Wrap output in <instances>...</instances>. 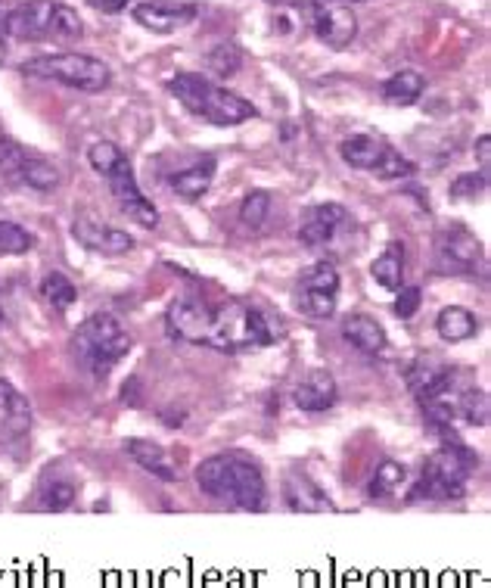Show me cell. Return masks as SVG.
<instances>
[{"instance_id": "37", "label": "cell", "mask_w": 491, "mask_h": 588, "mask_svg": "<svg viewBox=\"0 0 491 588\" xmlns=\"http://www.w3.org/2000/svg\"><path fill=\"white\" fill-rule=\"evenodd\" d=\"M206 66L215 75H234L243 66V53L237 44H218L209 56H206Z\"/></svg>"}, {"instance_id": "28", "label": "cell", "mask_w": 491, "mask_h": 588, "mask_svg": "<svg viewBox=\"0 0 491 588\" xmlns=\"http://www.w3.org/2000/svg\"><path fill=\"white\" fill-rule=\"evenodd\" d=\"M370 274H373V280H377L383 290L398 293L401 290V277H404V246L401 243H389L383 249V256H377V262L370 265Z\"/></svg>"}, {"instance_id": "15", "label": "cell", "mask_w": 491, "mask_h": 588, "mask_svg": "<svg viewBox=\"0 0 491 588\" xmlns=\"http://www.w3.org/2000/svg\"><path fill=\"white\" fill-rule=\"evenodd\" d=\"M50 13L53 0H28V4L13 7L7 16V35L16 41H47Z\"/></svg>"}, {"instance_id": "43", "label": "cell", "mask_w": 491, "mask_h": 588, "mask_svg": "<svg viewBox=\"0 0 491 588\" xmlns=\"http://www.w3.org/2000/svg\"><path fill=\"white\" fill-rule=\"evenodd\" d=\"M122 402L131 405V408L140 405V399H137V380H134V377H131V380L125 383V389H122Z\"/></svg>"}, {"instance_id": "38", "label": "cell", "mask_w": 491, "mask_h": 588, "mask_svg": "<svg viewBox=\"0 0 491 588\" xmlns=\"http://www.w3.org/2000/svg\"><path fill=\"white\" fill-rule=\"evenodd\" d=\"M125 153L119 150V147H115V144H109V140H97V144L88 150V162H91V168H94V172L97 175H109L112 172V168L115 165H119V159H122Z\"/></svg>"}, {"instance_id": "26", "label": "cell", "mask_w": 491, "mask_h": 588, "mask_svg": "<svg viewBox=\"0 0 491 588\" xmlns=\"http://www.w3.org/2000/svg\"><path fill=\"white\" fill-rule=\"evenodd\" d=\"M209 88H212V81L206 75H193V72H181L168 81V91L178 97V103L193 112V116H199L202 112V103H206L209 97Z\"/></svg>"}, {"instance_id": "17", "label": "cell", "mask_w": 491, "mask_h": 588, "mask_svg": "<svg viewBox=\"0 0 491 588\" xmlns=\"http://www.w3.org/2000/svg\"><path fill=\"white\" fill-rule=\"evenodd\" d=\"M196 4H137L134 19L153 35H171L181 32L184 25L196 19Z\"/></svg>"}, {"instance_id": "31", "label": "cell", "mask_w": 491, "mask_h": 588, "mask_svg": "<svg viewBox=\"0 0 491 588\" xmlns=\"http://www.w3.org/2000/svg\"><path fill=\"white\" fill-rule=\"evenodd\" d=\"M41 296L56 308V312H66V308L78 299L75 293V284L63 274V271H50L44 280H41Z\"/></svg>"}, {"instance_id": "35", "label": "cell", "mask_w": 491, "mask_h": 588, "mask_svg": "<svg viewBox=\"0 0 491 588\" xmlns=\"http://www.w3.org/2000/svg\"><path fill=\"white\" fill-rule=\"evenodd\" d=\"M268 212H271V193L268 190H252L240 206V221L246 224L249 231H258L265 224Z\"/></svg>"}, {"instance_id": "19", "label": "cell", "mask_w": 491, "mask_h": 588, "mask_svg": "<svg viewBox=\"0 0 491 588\" xmlns=\"http://www.w3.org/2000/svg\"><path fill=\"white\" fill-rule=\"evenodd\" d=\"M283 498H286V508L296 511V514H327V511L336 508V504L330 501V495L321 486H317L314 480L302 476V473L286 476Z\"/></svg>"}, {"instance_id": "40", "label": "cell", "mask_w": 491, "mask_h": 588, "mask_svg": "<svg viewBox=\"0 0 491 588\" xmlns=\"http://www.w3.org/2000/svg\"><path fill=\"white\" fill-rule=\"evenodd\" d=\"M420 302H423L420 287H404V290H398L395 315H398V318H414V315H417V308H420Z\"/></svg>"}, {"instance_id": "41", "label": "cell", "mask_w": 491, "mask_h": 588, "mask_svg": "<svg viewBox=\"0 0 491 588\" xmlns=\"http://www.w3.org/2000/svg\"><path fill=\"white\" fill-rule=\"evenodd\" d=\"M476 159H479V172L488 175L491 172V137L488 134L476 140Z\"/></svg>"}, {"instance_id": "21", "label": "cell", "mask_w": 491, "mask_h": 588, "mask_svg": "<svg viewBox=\"0 0 491 588\" xmlns=\"http://www.w3.org/2000/svg\"><path fill=\"white\" fill-rule=\"evenodd\" d=\"M342 336H345V343H352L364 355H380L389 343L383 324L370 315H349L342 321Z\"/></svg>"}, {"instance_id": "34", "label": "cell", "mask_w": 491, "mask_h": 588, "mask_svg": "<svg viewBox=\"0 0 491 588\" xmlns=\"http://www.w3.org/2000/svg\"><path fill=\"white\" fill-rule=\"evenodd\" d=\"M373 178H380V181H401V178H411L417 172V165L408 159V156H401L398 150H383L380 162L370 168Z\"/></svg>"}, {"instance_id": "3", "label": "cell", "mask_w": 491, "mask_h": 588, "mask_svg": "<svg viewBox=\"0 0 491 588\" xmlns=\"http://www.w3.org/2000/svg\"><path fill=\"white\" fill-rule=\"evenodd\" d=\"M131 333L122 327L115 315L97 312L88 321H81L72 336V352L78 364H84L97 380H103L115 364L131 352Z\"/></svg>"}, {"instance_id": "30", "label": "cell", "mask_w": 491, "mask_h": 588, "mask_svg": "<svg viewBox=\"0 0 491 588\" xmlns=\"http://www.w3.org/2000/svg\"><path fill=\"white\" fill-rule=\"evenodd\" d=\"M81 35H84V22H81V16H78L72 7L56 4V0H53V13H50V32H47V41H56V44H75Z\"/></svg>"}, {"instance_id": "22", "label": "cell", "mask_w": 491, "mask_h": 588, "mask_svg": "<svg viewBox=\"0 0 491 588\" xmlns=\"http://www.w3.org/2000/svg\"><path fill=\"white\" fill-rule=\"evenodd\" d=\"M215 181V159L206 156L193 162L190 168H184V172H178L175 178H171V190H175L178 196H184L187 203H196L202 193H206Z\"/></svg>"}, {"instance_id": "24", "label": "cell", "mask_w": 491, "mask_h": 588, "mask_svg": "<svg viewBox=\"0 0 491 588\" xmlns=\"http://www.w3.org/2000/svg\"><path fill=\"white\" fill-rule=\"evenodd\" d=\"M0 424H4L13 436L25 433L32 427V408L22 399V392L0 377Z\"/></svg>"}, {"instance_id": "20", "label": "cell", "mask_w": 491, "mask_h": 588, "mask_svg": "<svg viewBox=\"0 0 491 588\" xmlns=\"http://www.w3.org/2000/svg\"><path fill=\"white\" fill-rule=\"evenodd\" d=\"M125 452H128V458H131L137 467H143L147 473H153L156 480H162V483H175V480H178V470H175V464H171V458L165 455V448H162L159 442L131 436V439H125Z\"/></svg>"}, {"instance_id": "8", "label": "cell", "mask_w": 491, "mask_h": 588, "mask_svg": "<svg viewBox=\"0 0 491 588\" xmlns=\"http://www.w3.org/2000/svg\"><path fill=\"white\" fill-rule=\"evenodd\" d=\"M165 330L175 336V340H184V343H193V346H206L209 330H212V305L196 299V296L175 299L165 312Z\"/></svg>"}, {"instance_id": "27", "label": "cell", "mask_w": 491, "mask_h": 588, "mask_svg": "<svg viewBox=\"0 0 491 588\" xmlns=\"http://www.w3.org/2000/svg\"><path fill=\"white\" fill-rule=\"evenodd\" d=\"M423 91H426V81L414 69H401L392 78H386V84H383V97L392 106H411L423 97Z\"/></svg>"}, {"instance_id": "23", "label": "cell", "mask_w": 491, "mask_h": 588, "mask_svg": "<svg viewBox=\"0 0 491 588\" xmlns=\"http://www.w3.org/2000/svg\"><path fill=\"white\" fill-rule=\"evenodd\" d=\"M436 330H439V336L445 343H464V340H473V336L479 333V318L464 305H448L436 318Z\"/></svg>"}, {"instance_id": "29", "label": "cell", "mask_w": 491, "mask_h": 588, "mask_svg": "<svg viewBox=\"0 0 491 588\" xmlns=\"http://www.w3.org/2000/svg\"><path fill=\"white\" fill-rule=\"evenodd\" d=\"M454 411L457 420H467L470 427H488V417H491V405L485 389H460L454 392Z\"/></svg>"}, {"instance_id": "10", "label": "cell", "mask_w": 491, "mask_h": 588, "mask_svg": "<svg viewBox=\"0 0 491 588\" xmlns=\"http://www.w3.org/2000/svg\"><path fill=\"white\" fill-rule=\"evenodd\" d=\"M311 28L321 44L330 50H345L358 35V19L352 7H311Z\"/></svg>"}, {"instance_id": "1", "label": "cell", "mask_w": 491, "mask_h": 588, "mask_svg": "<svg viewBox=\"0 0 491 588\" xmlns=\"http://www.w3.org/2000/svg\"><path fill=\"white\" fill-rule=\"evenodd\" d=\"M196 486L209 498L227 504L234 511L258 514L265 511V476L249 458L227 452V455H212L196 467Z\"/></svg>"}, {"instance_id": "6", "label": "cell", "mask_w": 491, "mask_h": 588, "mask_svg": "<svg viewBox=\"0 0 491 588\" xmlns=\"http://www.w3.org/2000/svg\"><path fill=\"white\" fill-rule=\"evenodd\" d=\"M339 271L333 262H314L299 280V308L311 318H330L336 312Z\"/></svg>"}, {"instance_id": "33", "label": "cell", "mask_w": 491, "mask_h": 588, "mask_svg": "<svg viewBox=\"0 0 491 588\" xmlns=\"http://www.w3.org/2000/svg\"><path fill=\"white\" fill-rule=\"evenodd\" d=\"M35 249V237L22 224L0 218V256H28Z\"/></svg>"}, {"instance_id": "45", "label": "cell", "mask_w": 491, "mask_h": 588, "mask_svg": "<svg viewBox=\"0 0 491 588\" xmlns=\"http://www.w3.org/2000/svg\"><path fill=\"white\" fill-rule=\"evenodd\" d=\"M349 4H364V0H349Z\"/></svg>"}, {"instance_id": "32", "label": "cell", "mask_w": 491, "mask_h": 588, "mask_svg": "<svg viewBox=\"0 0 491 588\" xmlns=\"http://www.w3.org/2000/svg\"><path fill=\"white\" fill-rule=\"evenodd\" d=\"M404 464H398V461H383L380 467H377V473L370 476V486H367V495L370 498H389V495H395V489L404 483Z\"/></svg>"}, {"instance_id": "11", "label": "cell", "mask_w": 491, "mask_h": 588, "mask_svg": "<svg viewBox=\"0 0 491 588\" xmlns=\"http://www.w3.org/2000/svg\"><path fill=\"white\" fill-rule=\"evenodd\" d=\"M0 165L10 168L22 184H28L32 190H41V193H50L56 184H60V172H56L50 162H44L38 156H28L16 144H0Z\"/></svg>"}, {"instance_id": "7", "label": "cell", "mask_w": 491, "mask_h": 588, "mask_svg": "<svg viewBox=\"0 0 491 588\" xmlns=\"http://www.w3.org/2000/svg\"><path fill=\"white\" fill-rule=\"evenodd\" d=\"M106 181H109V190L115 196V203H119V209L131 221H137L140 228H150V231L159 228V209L137 187V178H134V168H131V159L128 156L119 159V165H115L112 172L106 175Z\"/></svg>"}, {"instance_id": "2", "label": "cell", "mask_w": 491, "mask_h": 588, "mask_svg": "<svg viewBox=\"0 0 491 588\" xmlns=\"http://www.w3.org/2000/svg\"><path fill=\"white\" fill-rule=\"evenodd\" d=\"M280 327L249 302L240 299H227L218 308H212V330H209V343L218 352H255L265 349L277 340Z\"/></svg>"}, {"instance_id": "12", "label": "cell", "mask_w": 491, "mask_h": 588, "mask_svg": "<svg viewBox=\"0 0 491 588\" xmlns=\"http://www.w3.org/2000/svg\"><path fill=\"white\" fill-rule=\"evenodd\" d=\"M72 237L84 249H91V252H97V256H106V259L125 256V252L134 249V237L128 231L109 228V224H100V221H91V218H78L72 224Z\"/></svg>"}, {"instance_id": "36", "label": "cell", "mask_w": 491, "mask_h": 588, "mask_svg": "<svg viewBox=\"0 0 491 588\" xmlns=\"http://www.w3.org/2000/svg\"><path fill=\"white\" fill-rule=\"evenodd\" d=\"M72 501H75V486H72L69 480H53V483H47L44 492H41L44 511H53V514L69 511V508H72Z\"/></svg>"}, {"instance_id": "39", "label": "cell", "mask_w": 491, "mask_h": 588, "mask_svg": "<svg viewBox=\"0 0 491 588\" xmlns=\"http://www.w3.org/2000/svg\"><path fill=\"white\" fill-rule=\"evenodd\" d=\"M488 190V175L482 172H464V175H457L451 181V196L454 200H476V196H482Z\"/></svg>"}, {"instance_id": "4", "label": "cell", "mask_w": 491, "mask_h": 588, "mask_svg": "<svg viewBox=\"0 0 491 588\" xmlns=\"http://www.w3.org/2000/svg\"><path fill=\"white\" fill-rule=\"evenodd\" d=\"M479 467V455L464 442H448L432 455L411 489V501H460L467 495L470 473Z\"/></svg>"}, {"instance_id": "25", "label": "cell", "mask_w": 491, "mask_h": 588, "mask_svg": "<svg viewBox=\"0 0 491 588\" xmlns=\"http://www.w3.org/2000/svg\"><path fill=\"white\" fill-rule=\"evenodd\" d=\"M386 144L380 137H370V134H355V137H345L339 144V156L345 165L361 168V172H370L373 165L380 162Z\"/></svg>"}, {"instance_id": "5", "label": "cell", "mask_w": 491, "mask_h": 588, "mask_svg": "<svg viewBox=\"0 0 491 588\" xmlns=\"http://www.w3.org/2000/svg\"><path fill=\"white\" fill-rule=\"evenodd\" d=\"M19 72L32 78L60 81L66 88L88 91V94L109 88V81H112L109 66L88 53H44V56H35V60H25Z\"/></svg>"}, {"instance_id": "13", "label": "cell", "mask_w": 491, "mask_h": 588, "mask_svg": "<svg viewBox=\"0 0 491 588\" xmlns=\"http://www.w3.org/2000/svg\"><path fill=\"white\" fill-rule=\"evenodd\" d=\"M255 116L258 112L249 100H243L240 94L227 91V88H218V84L209 88V97H206L202 112H199V119H206L215 128H234V125H240L246 119H255Z\"/></svg>"}, {"instance_id": "14", "label": "cell", "mask_w": 491, "mask_h": 588, "mask_svg": "<svg viewBox=\"0 0 491 588\" xmlns=\"http://www.w3.org/2000/svg\"><path fill=\"white\" fill-rule=\"evenodd\" d=\"M345 221H349V212H345V206H339V203L308 206L302 215V224H299V240L305 246H324L327 240L336 237V231Z\"/></svg>"}, {"instance_id": "44", "label": "cell", "mask_w": 491, "mask_h": 588, "mask_svg": "<svg viewBox=\"0 0 491 588\" xmlns=\"http://www.w3.org/2000/svg\"><path fill=\"white\" fill-rule=\"evenodd\" d=\"M7 35L4 32H0V63H4V56H7V41H4Z\"/></svg>"}, {"instance_id": "42", "label": "cell", "mask_w": 491, "mask_h": 588, "mask_svg": "<svg viewBox=\"0 0 491 588\" xmlns=\"http://www.w3.org/2000/svg\"><path fill=\"white\" fill-rule=\"evenodd\" d=\"M88 4L100 13H119L128 7V0H88Z\"/></svg>"}, {"instance_id": "18", "label": "cell", "mask_w": 491, "mask_h": 588, "mask_svg": "<svg viewBox=\"0 0 491 588\" xmlns=\"http://www.w3.org/2000/svg\"><path fill=\"white\" fill-rule=\"evenodd\" d=\"M339 399V389H336V380L330 371L324 368H314L305 374V380L293 389V402L299 411H308V414H321V411H330Z\"/></svg>"}, {"instance_id": "9", "label": "cell", "mask_w": 491, "mask_h": 588, "mask_svg": "<svg viewBox=\"0 0 491 588\" xmlns=\"http://www.w3.org/2000/svg\"><path fill=\"white\" fill-rule=\"evenodd\" d=\"M436 259L442 271L454 274H467L476 268L482 259V243L476 240L473 231H467L464 224H451L436 237Z\"/></svg>"}, {"instance_id": "16", "label": "cell", "mask_w": 491, "mask_h": 588, "mask_svg": "<svg viewBox=\"0 0 491 588\" xmlns=\"http://www.w3.org/2000/svg\"><path fill=\"white\" fill-rule=\"evenodd\" d=\"M408 386H411V392L417 396V402L436 399V396H442V392H448L454 386V371L448 368L445 361L432 358V355H423V358H417L411 364Z\"/></svg>"}]
</instances>
